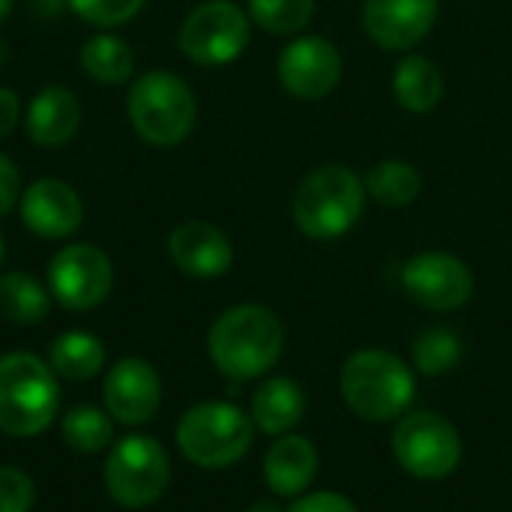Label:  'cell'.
<instances>
[{"instance_id":"3","label":"cell","mask_w":512,"mask_h":512,"mask_svg":"<svg viewBox=\"0 0 512 512\" xmlns=\"http://www.w3.org/2000/svg\"><path fill=\"white\" fill-rule=\"evenodd\" d=\"M366 198L363 177L351 165L330 162L312 168L300 180L291 198V219L303 237L315 243H333L357 228Z\"/></svg>"},{"instance_id":"30","label":"cell","mask_w":512,"mask_h":512,"mask_svg":"<svg viewBox=\"0 0 512 512\" xmlns=\"http://www.w3.org/2000/svg\"><path fill=\"white\" fill-rule=\"evenodd\" d=\"M288 512H360L357 510V504L351 501V498H345V495H339V492H327V489H321V492H303L300 498H294L291 501V507Z\"/></svg>"},{"instance_id":"8","label":"cell","mask_w":512,"mask_h":512,"mask_svg":"<svg viewBox=\"0 0 512 512\" xmlns=\"http://www.w3.org/2000/svg\"><path fill=\"white\" fill-rule=\"evenodd\" d=\"M390 450L396 465L414 480H447L465 456L459 429L438 411H408L396 420Z\"/></svg>"},{"instance_id":"28","label":"cell","mask_w":512,"mask_h":512,"mask_svg":"<svg viewBox=\"0 0 512 512\" xmlns=\"http://www.w3.org/2000/svg\"><path fill=\"white\" fill-rule=\"evenodd\" d=\"M147 0H69V9L99 27V30H111V27H120L126 21H132L141 9H144Z\"/></svg>"},{"instance_id":"21","label":"cell","mask_w":512,"mask_h":512,"mask_svg":"<svg viewBox=\"0 0 512 512\" xmlns=\"http://www.w3.org/2000/svg\"><path fill=\"white\" fill-rule=\"evenodd\" d=\"M48 366L60 381L84 384L105 369V345L87 330H66L48 348Z\"/></svg>"},{"instance_id":"31","label":"cell","mask_w":512,"mask_h":512,"mask_svg":"<svg viewBox=\"0 0 512 512\" xmlns=\"http://www.w3.org/2000/svg\"><path fill=\"white\" fill-rule=\"evenodd\" d=\"M18 201H21V174L15 162L6 153H0V216H9Z\"/></svg>"},{"instance_id":"22","label":"cell","mask_w":512,"mask_h":512,"mask_svg":"<svg viewBox=\"0 0 512 512\" xmlns=\"http://www.w3.org/2000/svg\"><path fill=\"white\" fill-rule=\"evenodd\" d=\"M51 312V291L30 273L12 270L0 276V318L15 327H36Z\"/></svg>"},{"instance_id":"7","label":"cell","mask_w":512,"mask_h":512,"mask_svg":"<svg viewBox=\"0 0 512 512\" xmlns=\"http://www.w3.org/2000/svg\"><path fill=\"white\" fill-rule=\"evenodd\" d=\"M102 483L123 510L153 507L171 486V456L153 435L132 432L108 447Z\"/></svg>"},{"instance_id":"9","label":"cell","mask_w":512,"mask_h":512,"mask_svg":"<svg viewBox=\"0 0 512 512\" xmlns=\"http://www.w3.org/2000/svg\"><path fill=\"white\" fill-rule=\"evenodd\" d=\"M252 39V18L234 0H201L180 24L177 45L198 66L234 63Z\"/></svg>"},{"instance_id":"27","label":"cell","mask_w":512,"mask_h":512,"mask_svg":"<svg viewBox=\"0 0 512 512\" xmlns=\"http://www.w3.org/2000/svg\"><path fill=\"white\" fill-rule=\"evenodd\" d=\"M252 24L273 36H297L315 18V0H249Z\"/></svg>"},{"instance_id":"12","label":"cell","mask_w":512,"mask_h":512,"mask_svg":"<svg viewBox=\"0 0 512 512\" xmlns=\"http://www.w3.org/2000/svg\"><path fill=\"white\" fill-rule=\"evenodd\" d=\"M342 72V51L327 36H294L276 57L279 84L303 102L327 99L339 87Z\"/></svg>"},{"instance_id":"37","label":"cell","mask_w":512,"mask_h":512,"mask_svg":"<svg viewBox=\"0 0 512 512\" xmlns=\"http://www.w3.org/2000/svg\"><path fill=\"white\" fill-rule=\"evenodd\" d=\"M3 255H6V249H3V234H0V264H3Z\"/></svg>"},{"instance_id":"20","label":"cell","mask_w":512,"mask_h":512,"mask_svg":"<svg viewBox=\"0 0 512 512\" xmlns=\"http://www.w3.org/2000/svg\"><path fill=\"white\" fill-rule=\"evenodd\" d=\"M390 84H393L396 102L411 114H429L444 99V75H441V69L429 57L414 54V51H408L396 63Z\"/></svg>"},{"instance_id":"19","label":"cell","mask_w":512,"mask_h":512,"mask_svg":"<svg viewBox=\"0 0 512 512\" xmlns=\"http://www.w3.org/2000/svg\"><path fill=\"white\" fill-rule=\"evenodd\" d=\"M24 126L33 144L57 150L75 138L81 126V105L72 90L60 84H48L30 99Z\"/></svg>"},{"instance_id":"25","label":"cell","mask_w":512,"mask_h":512,"mask_svg":"<svg viewBox=\"0 0 512 512\" xmlns=\"http://www.w3.org/2000/svg\"><path fill=\"white\" fill-rule=\"evenodd\" d=\"M81 69L99 84H123L135 72V54L126 39L102 30L81 48Z\"/></svg>"},{"instance_id":"23","label":"cell","mask_w":512,"mask_h":512,"mask_svg":"<svg viewBox=\"0 0 512 512\" xmlns=\"http://www.w3.org/2000/svg\"><path fill=\"white\" fill-rule=\"evenodd\" d=\"M363 183H366V195L372 201H378L381 207H408L423 192L420 171L405 159H381V162H375L363 174Z\"/></svg>"},{"instance_id":"10","label":"cell","mask_w":512,"mask_h":512,"mask_svg":"<svg viewBox=\"0 0 512 512\" xmlns=\"http://www.w3.org/2000/svg\"><path fill=\"white\" fill-rule=\"evenodd\" d=\"M45 285L57 306L90 312L108 300L114 288V264L93 243H69L48 261Z\"/></svg>"},{"instance_id":"17","label":"cell","mask_w":512,"mask_h":512,"mask_svg":"<svg viewBox=\"0 0 512 512\" xmlns=\"http://www.w3.org/2000/svg\"><path fill=\"white\" fill-rule=\"evenodd\" d=\"M321 468V456L318 447L306 438V435H282L276 438L267 453H264V486L276 495V498H300L303 492L312 489L315 477Z\"/></svg>"},{"instance_id":"34","label":"cell","mask_w":512,"mask_h":512,"mask_svg":"<svg viewBox=\"0 0 512 512\" xmlns=\"http://www.w3.org/2000/svg\"><path fill=\"white\" fill-rule=\"evenodd\" d=\"M246 512H288V507L276 504L273 498H261V501H255V504H252Z\"/></svg>"},{"instance_id":"16","label":"cell","mask_w":512,"mask_h":512,"mask_svg":"<svg viewBox=\"0 0 512 512\" xmlns=\"http://www.w3.org/2000/svg\"><path fill=\"white\" fill-rule=\"evenodd\" d=\"M168 255L174 267L192 279H219L234 264V246L213 222L189 219L168 234Z\"/></svg>"},{"instance_id":"13","label":"cell","mask_w":512,"mask_h":512,"mask_svg":"<svg viewBox=\"0 0 512 512\" xmlns=\"http://www.w3.org/2000/svg\"><path fill=\"white\" fill-rule=\"evenodd\" d=\"M102 405L117 426H147L162 408V378L144 357H120L102 381Z\"/></svg>"},{"instance_id":"6","label":"cell","mask_w":512,"mask_h":512,"mask_svg":"<svg viewBox=\"0 0 512 512\" xmlns=\"http://www.w3.org/2000/svg\"><path fill=\"white\" fill-rule=\"evenodd\" d=\"M126 114L135 135L150 147H177L195 129L198 102L180 75L168 69H150L132 81Z\"/></svg>"},{"instance_id":"26","label":"cell","mask_w":512,"mask_h":512,"mask_svg":"<svg viewBox=\"0 0 512 512\" xmlns=\"http://www.w3.org/2000/svg\"><path fill=\"white\" fill-rule=\"evenodd\" d=\"M465 357V345L450 327H429L411 345V366L426 378L450 375Z\"/></svg>"},{"instance_id":"1","label":"cell","mask_w":512,"mask_h":512,"mask_svg":"<svg viewBox=\"0 0 512 512\" xmlns=\"http://www.w3.org/2000/svg\"><path fill=\"white\" fill-rule=\"evenodd\" d=\"M285 351V327L279 315L261 303H240L225 309L210 333L207 354L222 378L246 384L273 372Z\"/></svg>"},{"instance_id":"29","label":"cell","mask_w":512,"mask_h":512,"mask_svg":"<svg viewBox=\"0 0 512 512\" xmlns=\"http://www.w3.org/2000/svg\"><path fill=\"white\" fill-rule=\"evenodd\" d=\"M36 504V483L12 465H0V512H30Z\"/></svg>"},{"instance_id":"36","label":"cell","mask_w":512,"mask_h":512,"mask_svg":"<svg viewBox=\"0 0 512 512\" xmlns=\"http://www.w3.org/2000/svg\"><path fill=\"white\" fill-rule=\"evenodd\" d=\"M3 60H6V42L0 39V63H3Z\"/></svg>"},{"instance_id":"24","label":"cell","mask_w":512,"mask_h":512,"mask_svg":"<svg viewBox=\"0 0 512 512\" xmlns=\"http://www.w3.org/2000/svg\"><path fill=\"white\" fill-rule=\"evenodd\" d=\"M114 426L117 423L111 420V414L96 405H75L60 414L63 444L84 456L108 453V447L114 444Z\"/></svg>"},{"instance_id":"15","label":"cell","mask_w":512,"mask_h":512,"mask_svg":"<svg viewBox=\"0 0 512 512\" xmlns=\"http://www.w3.org/2000/svg\"><path fill=\"white\" fill-rule=\"evenodd\" d=\"M21 222L42 240H66L81 228L84 204L69 183L45 177L21 192Z\"/></svg>"},{"instance_id":"14","label":"cell","mask_w":512,"mask_h":512,"mask_svg":"<svg viewBox=\"0 0 512 512\" xmlns=\"http://www.w3.org/2000/svg\"><path fill=\"white\" fill-rule=\"evenodd\" d=\"M441 0H363V30L393 54L414 51L435 27Z\"/></svg>"},{"instance_id":"4","label":"cell","mask_w":512,"mask_h":512,"mask_svg":"<svg viewBox=\"0 0 512 512\" xmlns=\"http://www.w3.org/2000/svg\"><path fill=\"white\" fill-rule=\"evenodd\" d=\"M60 420V378L30 351L0 354V432L39 438Z\"/></svg>"},{"instance_id":"32","label":"cell","mask_w":512,"mask_h":512,"mask_svg":"<svg viewBox=\"0 0 512 512\" xmlns=\"http://www.w3.org/2000/svg\"><path fill=\"white\" fill-rule=\"evenodd\" d=\"M21 120V99L15 96V90L0 87V141L18 126Z\"/></svg>"},{"instance_id":"2","label":"cell","mask_w":512,"mask_h":512,"mask_svg":"<svg viewBox=\"0 0 512 512\" xmlns=\"http://www.w3.org/2000/svg\"><path fill=\"white\" fill-rule=\"evenodd\" d=\"M339 393L360 420L393 423L414 405L417 372L387 348H360L342 363Z\"/></svg>"},{"instance_id":"33","label":"cell","mask_w":512,"mask_h":512,"mask_svg":"<svg viewBox=\"0 0 512 512\" xmlns=\"http://www.w3.org/2000/svg\"><path fill=\"white\" fill-rule=\"evenodd\" d=\"M30 3V9L36 12V15H42V18H54V15H60L66 6H69V0H27Z\"/></svg>"},{"instance_id":"5","label":"cell","mask_w":512,"mask_h":512,"mask_svg":"<svg viewBox=\"0 0 512 512\" xmlns=\"http://www.w3.org/2000/svg\"><path fill=\"white\" fill-rule=\"evenodd\" d=\"M255 423L249 411L234 402H198L192 405L177 429L174 441L180 456L201 471H228L246 459L255 444Z\"/></svg>"},{"instance_id":"11","label":"cell","mask_w":512,"mask_h":512,"mask_svg":"<svg viewBox=\"0 0 512 512\" xmlns=\"http://www.w3.org/2000/svg\"><path fill=\"white\" fill-rule=\"evenodd\" d=\"M405 294L426 312H456L474 297L471 267L444 249H426L405 261L402 267Z\"/></svg>"},{"instance_id":"18","label":"cell","mask_w":512,"mask_h":512,"mask_svg":"<svg viewBox=\"0 0 512 512\" xmlns=\"http://www.w3.org/2000/svg\"><path fill=\"white\" fill-rule=\"evenodd\" d=\"M249 417L261 435H291L306 417V393L294 378L267 375L249 399Z\"/></svg>"},{"instance_id":"35","label":"cell","mask_w":512,"mask_h":512,"mask_svg":"<svg viewBox=\"0 0 512 512\" xmlns=\"http://www.w3.org/2000/svg\"><path fill=\"white\" fill-rule=\"evenodd\" d=\"M12 3H15V0H0V24L12 15Z\"/></svg>"}]
</instances>
